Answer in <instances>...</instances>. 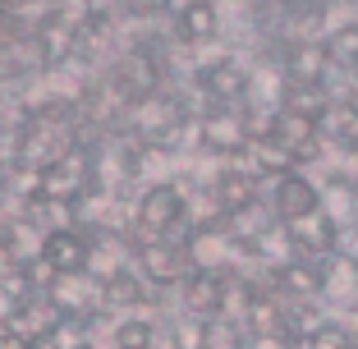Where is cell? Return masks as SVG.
<instances>
[{
  "mask_svg": "<svg viewBox=\"0 0 358 349\" xmlns=\"http://www.w3.org/2000/svg\"><path fill=\"white\" fill-rule=\"evenodd\" d=\"M198 87L211 106H225V111H239L248 97H253V69L234 55H221L198 69Z\"/></svg>",
  "mask_w": 358,
  "mask_h": 349,
  "instance_id": "6da1fadb",
  "label": "cell"
},
{
  "mask_svg": "<svg viewBox=\"0 0 358 349\" xmlns=\"http://www.w3.org/2000/svg\"><path fill=\"white\" fill-rule=\"evenodd\" d=\"M134 216L143 225V239H166L189 216V193L179 189V184H152V189H143Z\"/></svg>",
  "mask_w": 358,
  "mask_h": 349,
  "instance_id": "7a4b0ae2",
  "label": "cell"
},
{
  "mask_svg": "<svg viewBox=\"0 0 358 349\" xmlns=\"http://www.w3.org/2000/svg\"><path fill=\"white\" fill-rule=\"evenodd\" d=\"M266 198H271V216L280 225H294L303 216L322 212V184L308 175V170H289L280 180L266 184Z\"/></svg>",
  "mask_w": 358,
  "mask_h": 349,
  "instance_id": "3957f363",
  "label": "cell"
},
{
  "mask_svg": "<svg viewBox=\"0 0 358 349\" xmlns=\"http://www.w3.org/2000/svg\"><path fill=\"white\" fill-rule=\"evenodd\" d=\"M285 230H289V239H294L299 257H336L340 248H345V225H340L327 207L313 212V216H303V221H294V225H285Z\"/></svg>",
  "mask_w": 358,
  "mask_h": 349,
  "instance_id": "277c9868",
  "label": "cell"
},
{
  "mask_svg": "<svg viewBox=\"0 0 358 349\" xmlns=\"http://www.w3.org/2000/svg\"><path fill=\"white\" fill-rule=\"evenodd\" d=\"M37 257H42L60 280H69V276H83L87 266H92V243L83 239V230H46Z\"/></svg>",
  "mask_w": 358,
  "mask_h": 349,
  "instance_id": "5b68a950",
  "label": "cell"
},
{
  "mask_svg": "<svg viewBox=\"0 0 358 349\" xmlns=\"http://www.w3.org/2000/svg\"><path fill=\"white\" fill-rule=\"evenodd\" d=\"M198 143L202 152L211 157H234V152L248 148V129H243V111H225V106H211V115H202L198 124Z\"/></svg>",
  "mask_w": 358,
  "mask_h": 349,
  "instance_id": "8992f818",
  "label": "cell"
},
{
  "mask_svg": "<svg viewBox=\"0 0 358 349\" xmlns=\"http://www.w3.org/2000/svg\"><path fill=\"white\" fill-rule=\"evenodd\" d=\"M275 64L289 83H331V60L322 42H280Z\"/></svg>",
  "mask_w": 358,
  "mask_h": 349,
  "instance_id": "52a82bcc",
  "label": "cell"
},
{
  "mask_svg": "<svg viewBox=\"0 0 358 349\" xmlns=\"http://www.w3.org/2000/svg\"><path fill=\"white\" fill-rule=\"evenodd\" d=\"M175 32L184 46H202V42H216L221 32V10L216 0H184L175 10Z\"/></svg>",
  "mask_w": 358,
  "mask_h": 349,
  "instance_id": "ba28073f",
  "label": "cell"
},
{
  "mask_svg": "<svg viewBox=\"0 0 358 349\" xmlns=\"http://www.w3.org/2000/svg\"><path fill=\"white\" fill-rule=\"evenodd\" d=\"M322 46H327L331 74H358V19H340L322 37Z\"/></svg>",
  "mask_w": 358,
  "mask_h": 349,
  "instance_id": "9c48e42d",
  "label": "cell"
},
{
  "mask_svg": "<svg viewBox=\"0 0 358 349\" xmlns=\"http://www.w3.org/2000/svg\"><path fill=\"white\" fill-rule=\"evenodd\" d=\"M303 349H358V340H354V331H349V327H345L340 318H331L327 327L317 331V336L308 340Z\"/></svg>",
  "mask_w": 358,
  "mask_h": 349,
  "instance_id": "30bf717a",
  "label": "cell"
},
{
  "mask_svg": "<svg viewBox=\"0 0 358 349\" xmlns=\"http://www.w3.org/2000/svg\"><path fill=\"white\" fill-rule=\"evenodd\" d=\"M148 340H152L148 322H124V327L115 331V345L120 349H148Z\"/></svg>",
  "mask_w": 358,
  "mask_h": 349,
  "instance_id": "8fae6325",
  "label": "cell"
},
{
  "mask_svg": "<svg viewBox=\"0 0 358 349\" xmlns=\"http://www.w3.org/2000/svg\"><path fill=\"white\" fill-rule=\"evenodd\" d=\"M129 10L138 14V19H152V14H166V10H179L175 0H129Z\"/></svg>",
  "mask_w": 358,
  "mask_h": 349,
  "instance_id": "7c38bea8",
  "label": "cell"
},
{
  "mask_svg": "<svg viewBox=\"0 0 358 349\" xmlns=\"http://www.w3.org/2000/svg\"><path fill=\"white\" fill-rule=\"evenodd\" d=\"M253 349H299V345L280 331V336H253Z\"/></svg>",
  "mask_w": 358,
  "mask_h": 349,
  "instance_id": "4fadbf2b",
  "label": "cell"
}]
</instances>
